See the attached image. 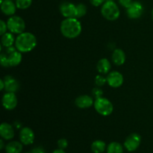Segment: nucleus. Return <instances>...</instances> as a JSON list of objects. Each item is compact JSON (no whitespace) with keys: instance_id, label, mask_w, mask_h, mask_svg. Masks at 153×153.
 Returning a JSON list of instances; mask_svg holds the SVG:
<instances>
[{"instance_id":"2eb2a0df","label":"nucleus","mask_w":153,"mask_h":153,"mask_svg":"<svg viewBox=\"0 0 153 153\" xmlns=\"http://www.w3.org/2000/svg\"><path fill=\"white\" fill-rule=\"evenodd\" d=\"M16 5L11 0H4L1 3V10L4 14L7 16H13L16 12Z\"/></svg>"},{"instance_id":"c756f323","label":"nucleus","mask_w":153,"mask_h":153,"mask_svg":"<svg viewBox=\"0 0 153 153\" xmlns=\"http://www.w3.org/2000/svg\"><path fill=\"white\" fill-rule=\"evenodd\" d=\"M132 0H119V3L123 7L128 8L131 4H132Z\"/></svg>"},{"instance_id":"0eeeda50","label":"nucleus","mask_w":153,"mask_h":153,"mask_svg":"<svg viewBox=\"0 0 153 153\" xmlns=\"http://www.w3.org/2000/svg\"><path fill=\"white\" fill-rule=\"evenodd\" d=\"M60 11L65 18H76V5L69 1H64L60 5Z\"/></svg>"},{"instance_id":"2f4dec72","label":"nucleus","mask_w":153,"mask_h":153,"mask_svg":"<svg viewBox=\"0 0 153 153\" xmlns=\"http://www.w3.org/2000/svg\"><path fill=\"white\" fill-rule=\"evenodd\" d=\"M32 153H46V151L42 146H37V147L34 148L31 151Z\"/></svg>"},{"instance_id":"f257e3e1","label":"nucleus","mask_w":153,"mask_h":153,"mask_svg":"<svg viewBox=\"0 0 153 153\" xmlns=\"http://www.w3.org/2000/svg\"><path fill=\"white\" fill-rule=\"evenodd\" d=\"M61 31L67 38H76L82 32V25L77 18H66L61 24Z\"/></svg>"},{"instance_id":"7c9ffc66","label":"nucleus","mask_w":153,"mask_h":153,"mask_svg":"<svg viewBox=\"0 0 153 153\" xmlns=\"http://www.w3.org/2000/svg\"><path fill=\"white\" fill-rule=\"evenodd\" d=\"M90 1H91V3L94 6L98 7V6L104 4L106 1V0H90Z\"/></svg>"},{"instance_id":"412c9836","label":"nucleus","mask_w":153,"mask_h":153,"mask_svg":"<svg viewBox=\"0 0 153 153\" xmlns=\"http://www.w3.org/2000/svg\"><path fill=\"white\" fill-rule=\"evenodd\" d=\"M106 149L107 147H106L105 143L102 140H95L91 144V150L94 153H102Z\"/></svg>"},{"instance_id":"5701e85b","label":"nucleus","mask_w":153,"mask_h":153,"mask_svg":"<svg viewBox=\"0 0 153 153\" xmlns=\"http://www.w3.org/2000/svg\"><path fill=\"white\" fill-rule=\"evenodd\" d=\"M32 3V0H16V7L21 10L28 8Z\"/></svg>"},{"instance_id":"423d86ee","label":"nucleus","mask_w":153,"mask_h":153,"mask_svg":"<svg viewBox=\"0 0 153 153\" xmlns=\"http://www.w3.org/2000/svg\"><path fill=\"white\" fill-rule=\"evenodd\" d=\"M141 137L137 133H132L127 137L124 142V146L128 152H134L140 146Z\"/></svg>"},{"instance_id":"1a4fd4ad","label":"nucleus","mask_w":153,"mask_h":153,"mask_svg":"<svg viewBox=\"0 0 153 153\" xmlns=\"http://www.w3.org/2000/svg\"><path fill=\"white\" fill-rule=\"evenodd\" d=\"M3 107L7 110H13L17 105V97L15 93L7 92L4 94L1 99Z\"/></svg>"},{"instance_id":"4be33fe9","label":"nucleus","mask_w":153,"mask_h":153,"mask_svg":"<svg viewBox=\"0 0 153 153\" xmlns=\"http://www.w3.org/2000/svg\"><path fill=\"white\" fill-rule=\"evenodd\" d=\"M107 153H123V147L117 142H111L108 145Z\"/></svg>"},{"instance_id":"9d476101","label":"nucleus","mask_w":153,"mask_h":153,"mask_svg":"<svg viewBox=\"0 0 153 153\" xmlns=\"http://www.w3.org/2000/svg\"><path fill=\"white\" fill-rule=\"evenodd\" d=\"M107 83L109 86L114 88H117L120 87L123 83V76L120 73L117 71H112L108 74Z\"/></svg>"},{"instance_id":"a878e982","label":"nucleus","mask_w":153,"mask_h":153,"mask_svg":"<svg viewBox=\"0 0 153 153\" xmlns=\"http://www.w3.org/2000/svg\"><path fill=\"white\" fill-rule=\"evenodd\" d=\"M0 63H1V65L2 66V67H9L8 59H7V56L5 53H1V55H0Z\"/></svg>"},{"instance_id":"4468645a","label":"nucleus","mask_w":153,"mask_h":153,"mask_svg":"<svg viewBox=\"0 0 153 153\" xmlns=\"http://www.w3.org/2000/svg\"><path fill=\"white\" fill-rule=\"evenodd\" d=\"M75 104L79 108H88L94 104V100L88 95H82L75 100Z\"/></svg>"},{"instance_id":"39448f33","label":"nucleus","mask_w":153,"mask_h":153,"mask_svg":"<svg viewBox=\"0 0 153 153\" xmlns=\"http://www.w3.org/2000/svg\"><path fill=\"white\" fill-rule=\"evenodd\" d=\"M7 29L13 34H19L24 32L25 23L24 19L19 16H12L7 19Z\"/></svg>"},{"instance_id":"9b49d317","label":"nucleus","mask_w":153,"mask_h":153,"mask_svg":"<svg viewBox=\"0 0 153 153\" xmlns=\"http://www.w3.org/2000/svg\"><path fill=\"white\" fill-rule=\"evenodd\" d=\"M19 139L22 144L30 145L34 143V133L32 129L28 127H24L19 132Z\"/></svg>"},{"instance_id":"b1692460","label":"nucleus","mask_w":153,"mask_h":153,"mask_svg":"<svg viewBox=\"0 0 153 153\" xmlns=\"http://www.w3.org/2000/svg\"><path fill=\"white\" fill-rule=\"evenodd\" d=\"M76 10H77V15H76V18H81L86 14L88 9H87L86 5H85V4L80 3V4H79L76 5Z\"/></svg>"},{"instance_id":"f8f14e48","label":"nucleus","mask_w":153,"mask_h":153,"mask_svg":"<svg viewBox=\"0 0 153 153\" xmlns=\"http://www.w3.org/2000/svg\"><path fill=\"white\" fill-rule=\"evenodd\" d=\"M0 135L4 140H11L14 137V130L10 124L3 123L0 126Z\"/></svg>"},{"instance_id":"c9c22d12","label":"nucleus","mask_w":153,"mask_h":153,"mask_svg":"<svg viewBox=\"0 0 153 153\" xmlns=\"http://www.w3.org/2000/svg\"><path fill=\"white\" fill-rule=\"evenodd\" d=\"M14 126H16V128H20L21 126H22V125L20 124V123L18 122V121H16V122L14 123Z\"/></svg>"},{"instance_id":"7ed1b4c3","label":"nucleus","mask_w":153,"mask_h":153,"mask_svg":"<svg viewBox=\"0 0 153 153\" xmlns=\"http://www.w3.org/2000/svg\"><path fill=\"white\" fill-rule=\"evenodd\" d=\"M101 13L106 19L110 21L117 19L120 14L119 7L113 0H108L102 4Z\"/></svg>"},{"instance_id":"f03ea898","label":"nucleus","mask_w":153,"mask_h":153,"mask_svg":"<svg viewBox=\"0 0 153 153\" xmlns=\"http://www.w3.org/2000/svg\"><path fill=\"white\" fill-rule=\"evenodd\" d=\"M37 46V38L30 32H22L17 36L15 40V47L22 53L32 51Z\"/></svg>"},{"instance_id":"c85d7f7f","label":"nucleus","mask_w":153,"mask_h":153,"mask_svg":"<svg viewBox=\"0 0 153 153\" xmlns=\"http://www.w3.org/2000/svg\"><path fill=\"white\" fill-rule=\"evenodd\" d=\"M7 29V23L3 20L0 21V34H1V35H3L4 33H6Z\"/></svg>"},{"instance_id":"72a5a7b5","label":"nucleus","mask_w":153,"mask_h":153,"mask_svg":"<svg viewBox=\"0 0 153 153\" xmlns=\"http://www.w3.org/2000/svg\"><path fill=\"white\" fill-rule=\"evenodd\" d=\"M4 147V140H3V138L0 140V149H3Z\"/></svg>"},{"instance_id":"58836bf2","label":"nucleus","mask_w":153,"mask_h":153,"mask_svg":"<svg viewBox=\"0 0 153 153\" xmlns=\"http://www.w3.org/2000/svg\"><path fill=\"white\" fill-rule=\"evenodd\" d=\"M11 1H12V0H11Z\"/></svg>"},{"instance_id":"20e7f679","label":"nucleus","mask_w":153,"mask_h":153,"mask_svg":"<svg viewBox=\"0 0 153 153\" xmlns=\"http://www.w3.org/2000/svg\"><path fill=\"white\" fill-rule=\"evenodd\" d=\"M94 108L96 111L102 116H108L111 114L114 110V106L111 102L102 97L96 99L94 102Z\"/></svg>"},{"instance_id":"bb28decb","label":"nucleus","mask_w":153,"mask_h":153,"mask_svg":"<svg viewBox=\"0 0 153 153\" xmlns=\"http://www.w3.org/2000/svg\"><path fill=\"white\" fill-rule=\"evenodd\" d=\"M92 94L96 99L100 98V97H102V96L103 91L100 88V87H98V88H95L93 89Z\"/></svg>"},{"instance_id":"473e14b6","label":"nucleus","mask_w":153,"mask_h":153,"mask_svg":"<svg viewBox=\"0 0 153 153\" xmlns=\"http://www.w3.org/2000/svg\"><path fill=\"white\" fill-rule=\"evenodd\" d=\"M4 88H5V84H4V80H3V79H1V80H0V91L4 90Z\"/></svg>"},{"instance_id":"cd10ccee","label":"nucleus","mask_w":153,"mask_h":153,"mask_svg":"<svg viewBox=\"0 0 153 153\" xmlns=\"http://www.w3.org/2000/svg\"><path fill=\"white\" fill-rule=\"evenodd\" d=\"M58 146L59 149H64L68 146V141H67L66 139L62 138L58 140Z\"/></svg>"},{"instance_id":"a211bd4d","label":"nucleus","mask_w":153,"mask_h":153,"mask_svg":"<svg viewBox=\"0 0 153 153\" xmlns=\"http://www.w3.org/2000/svg\"><path fill=\"white\" fill-rule=\"evenodd\" d=\"M111 68V63L107 58H102L98 61L97 65V69L98 72L101 74H108Z\"/></svg>"},{"instance_id":"4c0bfd02","label":"nucleus","mask_w":153,"mask_h":153,"mask_svg":"<svg viewBox=\"0 0 153 153\" xmlns=\"http://www.w3.org/2000/svg\"><path fill=\"white\" fill-rule=\"evenodd\" d=\"M25 153H32L31 152H25Z\"/></svg>"},{"instance_id":"aec40b11","label":"nucleus","mask_w":153,"mask_h":153,"mask_svg":"<svg viewBox=\"0 0 153 153\" xmlns=\"http://www.w3.org/2000/svg\"><path fill=\"white\" fill-rule=\"evenodd\" d=\"M13 33H4L3 35H1V44L3 46H4L5 48L10 47V46H13V43H15V39L13 37Z\"/></svg>"},{"instance_id":"f3484780","label":"nucleus","mask_w":153,"mask_h":153,"mask_svg":"<svg viewBox=\"0 0 153 153\" xmlns=\"http://www.w3.org/2000/svg\"><path fill=\"white\" fill-rule=\"evenodd\" d=\"M111 58L112 61L116 65L121 66L126 61V54L122 49H117L113 52Z\"/></svg>"},{"instance_id":"ddd939ff","label":"nucleus","mask_w":153,"mask_h":153,"mask_svg":"<svg viewBox=\"0 0 153 153\" xmlns=\"http://www.w3.org/2000/svg\"><path fill=\"white\" fill-rule=\"evenodd\" d=\"M4 84H5V90L6 92L10 93H15L19 90V83L16 79L13 78L10 76H6L3 79Z\"/></svg>"},{"instance_id":"dca6fc26","label":"nucleus","mask_w":153,"mask_h":153,"mask_svg":"<svg viewBox=\"0 0 153 153\" xmlns=\"http://www.w3.org/2000/svg\"><path fill=\"white\" fill-rule=\"evenodd\" d=\"M22 52L18 51L16 49L14 52H11V53L6 54L7 56V59H8L9 67H16L18 66L22 61Z\"/></svg>"},{"instance_id":"6e6552de","label":"nucleus","mask_w":153,"mask_h":153,"mask_svg":"<svg viewBox=\"0 0 153 153\" xmlns=\"http://www.w3.org/2000/svg\"><path fill=\"white\" fill-rule=\"evenodd\" d=\"M127 16L130 19H138L143 13V7L140 1H133L132 4L126 8Z\"/></svg>"},{"instance_id":"393cba45","label":"nucleus","mask_w":153,"mask_h":153,"mask_svg":"<svg viewBox=\"0 0 153 153\" xmlns=\"http://www.w3.org/2000/svg\"><path fill=\"white\" fill-rule=\"evenodd\" d=\"M106 82H107V79H105V78L102 76H100V75L95 78V84L98 87L103 86Z\"/></svg>"},{"instance_id":"f704fd0d","label":"nucleus","mask_w":153,"mask_h":153,"mask_svg":"<svg viewBox=\"0 0 153 153\" xmlns=\"http://www.w3.org/2000/svg\"><path fill=\"white\" fill-rule=\"evenodd\" d=\"M52 153H66L64 151V149H56V150L54 151Z\"/></svg>"},{"instance_id":"6ab92c4d","label":"nucleus","mask_w":153,"mask_h":153,"mask_svg":"<svg viewBox=\"0 0 153 153\" xmlns=\"http://www.w3.org/2000/svg\"><path fill=\"white\" fill-rule=\"evenodd\" d=\"M22 151V143L18 141H11L5 146L7 153H21Z\"/></svg>"},{"instance_id":"e433bc0d","label":"nucleus","mask_w":153,"mask_h":153,"mask_svg":"<svg viewBox=\"0 0 153 153\" xmlns=\"http://www.w3.org/2000/svg\"><path fill=\"white\" fill-rule=\"evenodd\" d=\"M152 20H153V8L152 10Z\"/></svg>"}]
</instances>
